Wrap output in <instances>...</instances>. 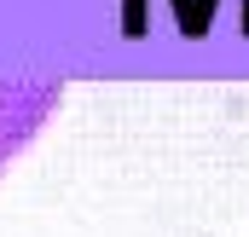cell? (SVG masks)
Masks as SVG:
<instances>
[{
    "mask_svg": "<svg viewBox=\"0 0 249 237\" xmlns=\"http://www.w3.org/2000/svg\"><path fill=\"white\" fill-rule=\"evenodd\" d=\"M58 99H64V81H0V168L47 127Z\"/></svg>",
    "mask_w": 249,
    "mask_h": 237,
    "instance_id": "obj_1",
    "label": "cell"
}]
</instances>
